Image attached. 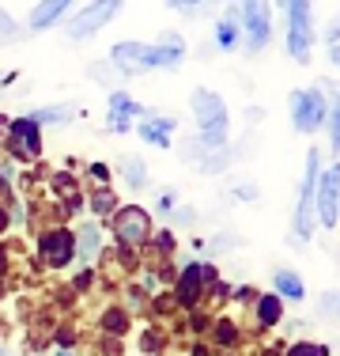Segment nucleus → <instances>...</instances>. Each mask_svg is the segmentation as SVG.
<instances>
[{"instance_id": "nucleus-1", "label": "nucleus", "mask_w": 340, "mask_h": 356, "mask_svg": "<svg viewBox=\"0 0 340 356\" xmlns=\"http://www.w3.org/2000/svg\"><path fill=\"white\" fill-rule=\"evenodd\" d=\"M185 61V38L174 31H163L159 42H117L110 49V65L121 76H140V72H155V69H178Z\"/></svg>"}, {"instance_id": "nucleus-2", "label": "nucleus", "mask_w": 340, "mask_h": 356, "mask_svg": "<svg viewBox=\"0 0 340 356\" xmlns=\"http://www.w3.org/2000/svg\"><path fill=\"white\" fill-rule=\"evenodd\" d=\"M189 106H193V118H197V144L204 152H216V148H227V133H231V114H227V103L208 88H197L189 95Z\"/></svg>"}, {"instance_id": "nucleus-3", "label": "nucleus", "mask_w": 340, "mask_h": 356, "mask_svg": "<svg viewBox=\"0 0 340 356\" xmlns=\"http://www.w3.org/2000/svg\"><path fill=\"white\" fill-rule=\"evenodd\" d=\"M238 31H242V49L250 57L265 54L272 42V8L265 0H238Z\"/></svg>"}, {"instance_id": "nucleus-4", "label": "nucleus", "mask_w": 340, "mask_h": 356, "mask_svg": "<svg viewBox=\"0 0 340 356\" xmlns=\"http://www.w3.org/2000/svg\"><path fill=\"white\" fill-rule=\"evenodd\" d=\"M287 54L299 65H310V49H314V12L310 0H287Z\"/></svg>"}, {"instance_id": "nucleus-5", "label": "nucleus", "mask_w": 340, "mask_h": 356, "mask_svg": "<svg viewBox=\"0 0 340 356\" xmlns=\"http://www.w3.org/2000/svg\"><path fill=\"white\" fill-rule=\"evenodd\" d=\"M287 106H291V125H295L299 133L321 129V122H325V110H329L325 83H314V88H306V91H291Z\"/></svg>"}, {"instance_id": "nucleus-6", "label": "nucleus", "mask_w": 340, "mask_h": 356, "mask_svg": "<svg viewBox=\"0 0 340 356\" xmlns=\"http://www.w3.org/2000/svg\"><path fill=\"white\" fill-rule=\"evenodd\" d=\"M125 8V0H91L87 8H80V12L68 19V27H65V35L72 38V42H83V38H91V35H99L102 27H106L110 19H114L117 12Z\"/></svg>"}, {"instance_id": "nucleus-7", "label": "nucleus", "mask_w": 340, "mask_h": 356, "mask_svg": "<svg viewBox=\"0 0 340 356\" xmlns=\"http://www.w3.org/2000/svg\"><path fill=\"white\" fill-rule=\"evenodd\" d=\"M318 175H321V159L310 148V156H306V178L299 190V209H295V235H299V243H306L314 232V186H318Z\"/></svg>"}, {"instance_id": "nucleus-8", "label": "nucleus", "mask_w": 340, "mask_h": 356, "mask_svg": "<svg viewBox=\"0 0 340 356\" xmlns=\"http://www.w3.org/2000/svg\"><path fill=\"white\" fill-rule=\"evenodd\" d=\"M8 148H12L19 159H34L42 152L38 125H34L31 118H15V122H8Z\"/></svg>"}, {"instance_id": "nucleus-9", "label": "nucleus", "mask_w": 340, "mask_h": 356, "mask_svg": "<svg viewBox=\"0 0 340 356\" xmlns=\"http://www.w3.org/2000/svg\"><path fill=\"white\" fill-rule=\"evenodd\" d=\"M337 178H340V171L329 167L325 175H318V186H314V209H318V220L329 232L337 227Z\"/></svg>"}, {"instance_id": "nucleus-10", "label": "nucleus", "mask_w": 340, "mask_h": 356, "mask_svg": "<svg viewBox=\"0 0 340 356\" xmlns=\"http://www.w3.org/2000/svg\"><path fill=\"white\" fill-rule=\"evenodd\" d=\"M106 106H110V129H117V133H129L133 129V118H144V106L136 103L125 88L110 91V103Z\"/></svg>"}, {"instance_id": "nucleus-11", "label": "nucleus", "mask_w": 340, "mask_h": 356, "mask_svg": "<svg viewBox=\"0 0 340 356\" xmlns=\"http://www.w3.org/2000/svg\"><path fill=\"white\" fill-rule=\"evenodd\" d=\"M148 227H151V220L144 209H121V213L114 216V232H117V239H125V243H144L148 239Z\"/></svg>"}, {"instance_id": "nucleus-12", "label": "nucleus", "mask_w": 340, "mask_h": 356, "mask_svg": "<svg viewBox=\"0 0 340 356\" xmlns=\"http://www.w3.org/2000/svg\"><path fill=\"white\" fill-rule=\"evenodd\" d=\"M72 4H76V0H38V4L31 8V15H27V27L34 31V35L57 27V19H61V15H65Z\"/></svg>"}, {"instance_id": "nucleus-13", "label": "nucleus", "mask_w": 340, "mask_h": 356, "mask_svg": "<svg viewBox=\"0 0 340 356\" xmlns=\"http://www.w3.org/2000/svg\"><path fill=\"white\" fill-rule=\"evenodd\" d=\"M174 129H178V118H148V122L136 125V133H140L151 148H170V133Z\"/></svg>"}, {"instance_id": "nucleus-14", "label": "nucleus", "mask_w": 340, "mask_h": 356, "mask_svg": "<svg viewBox=\"0 0 340 356\" xmlns=\"http://www.w3.org/2000/svg\"><path fill=\"white\" fill-rule=\"evenodd\" d=\"M42 250H46V261L49 266H65L68 258H72V235L68 232H53L42 239Z\"/></svg>"}, {"instance_id": "nucleus-15", "label": "nucleus", "mask_w": 340, "mask_h": 356, "mask_svg": "<svg viewBox=\"0 0 340 356\" xmlns=\"http://www.w3.org/2000/svg\"><path fill=\"white\" fill-rule=\"evenodd\" d=\"M216 46L223 49V54H235L238 46H242V31H238V19H219L216 23Z\"/></svg>"}, {"instance_id": "nucleus-16", "label": "nucleus", "mask_w": 340, "mask_h": 356, "mask_svg": "<svg viewBox=\"0 0 340 356\" xmlns=\"http://www.w3.org/2000/svg\"><path fill=\"white\" fill-rule=\"evenodd\" d=\"M34 125H68L72 122V106H42V110H34V114H27Z\"/></svg>"}, {"instance_id": "nucleus-17", "label": "nucleus", "mask_w": 340, "mask_h": 356, "mask_svg": "<svg viewBox=\"0 0 340 356\" xmlns=\"http://www.w3.org/2000/svg\"><path fill=\"white\" fill-rule=\"evenodd\" d=\"M276 292L287 296V300H303V296H306V284H303L295 273H287V269H276Z\"/></svg>"}, {"instance_id": "nucleus-18", "label": "nucleus", "mask_w": 340, "mask_h": 356, "mask_svg": "<svg viewBox=\"0 0 340 356\" xmlns=\"http://www.w3.org/2000/svg\"><path fill=\"white\" fill-rule=\"evenodd\" d=\"M197 288H201V266H185V273H182V303L197 300Z\"/></svg>"}, {"instance_id": "nucleus-19", "label": "nucleus", "mask_w": 340, "mask_h": 356, "mask_svg": "<svg viewBox=\"0 0 340 356\" xmlns=\"http://www.w3.org/2000/svg\"><path fill=\"white\" fill-rule=\"evenodd\" d=\"M95 254H99V227L83 224L80 227V258L87 261V258H95Z\"/></svg>"}, {"instance_id": "nucleus-20", "label": "nucleus", "mask_w": 340, "mask_h": 356, "mask_svg": "<svg viewBox=\"0 0 340 356\" xmlns=\"http://www.w3.org/2000/svg\"><path fill=\"white\" fill-rule=\"evenodd\" d=\"M19 23L12 19V15L4 12V8H0V46H12V42H19Z\"/></svg>"}, {"instance_id": "nucleus-21", "label": "nucleus", "mask_w": 340, "mask_h": 356, "mask_svg": "<svg viewBox=\"0 0 340 356\" xmlns=\"http://www.w3.org/2000/svg\"><path fill=\"white\" fill-rule=\"evenodd\" d=\"M121 167H125V175H129V186H144V178H148V167H144L140 159H136V156H125Z\"/></svg>"}, {"instance_id": "nucleus-22", "label": "nucleus", "mask_w": 340, "mask_h": 356, "mask_svg": "<svg viewBox=\"0 0 340 356\" xmlns=\"http://www.w3.org/2000/svg\"><path fill=\"white\" fill-rule=\"evenodd\" d=\"M257 318L265 322V326H272V322H280V300H276V296H265V300H261Z\"/></svg>"}, {"instance_id": "nucleus-23", "label": "nucleus", "mask_w": 340, "mask_h": 356, "mask_svg": "<svg viewBox=\"0 0 340 356\" xmlns=\"http://www.w3.org/2000/svg\"><path fill=\"white\" fill-rule=\"evenodd\" d=\"M114 205H117V201H114V193H110V190H99L95 193V213H110Z\"/></svg>"}, {"instance_id": "nucleus-24", "label": "nucleus", "mask_w": 340, "mask_h": 356, "mask_svg": "<svg viewBox=\"0 0 340 356\" xmlns=\"http://www.w3.org/2000/svg\"><path fill=\"white\" fill-rule=\"evenodd\" d=\"M167 8H178V12H197L201 4H208V0H163Z\"/></svg>"}, {"instance_id": "nucleus-25", "label": "nucleus", "mask_w": 340, "mask_h": 356, "mask_svg": "<svg viewBox=\"0 0 340 356\" xmlns=\"http://www.w3.org/2000/svg\"><path fill=\"white\" fill-rule=\"evenodd\" d=\"M291 356H329V353H325V345H295Z\"/></svg>"}, {"instance_id": "nucleus-26", "label": "nucleus", "mask_w": 340, "mask_h": 356, "mask_svg": "<svg viewBox=\"0 0 340 356\" xmlns=\"http://www.w3.org/2000/svg\"><path fill=\"white\" fill-rule=\"evenodd\" d=\"M325 42H329V61H340V57H337V23H329V31H325Z\"/></svg>"}, {"instance_id": "nucleus-27", "label": "nucleus", "mask_w": 340, "mask_h": 356, "mask_svg": "<svg viewBox=\"0 0 340 356\" xmlns=\"http://www.w3.org/2000/svg\"><path fill=\"white\" fill-rule=\"evenodd\" d=\"M91 175H95L99 182H106V175H110V171H106V167H102V163H95V167H91Z\"/></svg>"}, {"instance_id": "nucleus-28", "label": "nucleus", "mask_w": 340, "mask_h": 356, "mask_svg": "<svg viewBox=\"0 0 340 356\" xmlns=\"http://www.w3.org/2000/svg\"><path fill=\"white\" fill-rule=\"evenodd\" d=\"M8 224V216H4V209H0V227H4Z\"/></svg>"}, {"instance_id": "nucleus-29", "label": "nucleus", "mask_w": 340, "mask_h": 356, "mask_svg": "<svg viewBox=\"0 0 340 356\" xmlns=\"http://www.w3.org/2000/svg\"><path fill=\"white\" fill-rule=\"evenodd\" d=\"M57 356H68V353H57Z\"/></svg>"}]
</instances>
